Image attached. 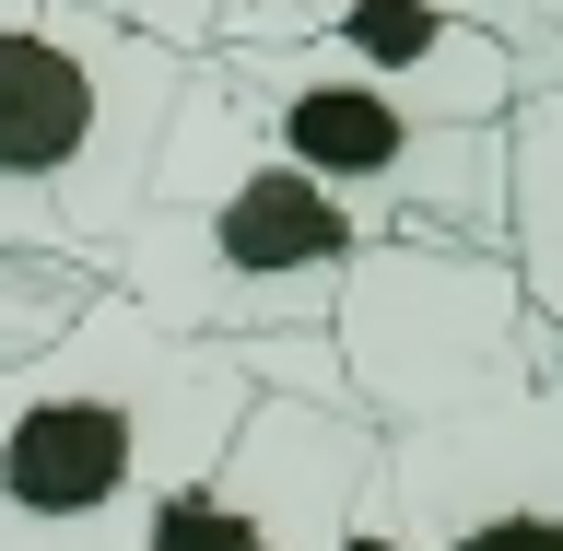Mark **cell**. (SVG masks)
Returning a JSON list of instances; mask_svg holds the SVG:
<instances>
[{"mask_svg":"<svg viewBox=\"0 0 563 551\" xmlns=\"http://www.w3.org/2000/svg\"><path fill=\"white\" fill-rule=\"evenodd\" d=\"M470 12H482V24L517 47V70H528V82H552V0H470Z\"/></svg>","mask_w":563,"mask_h":551,"instance_id":"8fae6325","label":"cell"},{"mask_svg":"<svg viewBox=\"0 0 563 551\" xmlns=\"http://www.w3.org/2000/svg\"><path fill=\"white\" fill-rule=\"evenodd\" d=\"M200 59L246 106V130L271 141L294 176H317L329 200H352L376 235H446V246L505 235V118L493 130L411 118L376 82L329 70L317 47H271V35H211Z\"/></svg>","mask_w":563,"mask_h":551,"instance_id":"277c9868","label":"cell"},{"mask_svg":"<svg viewBox=\"0 0 563 551\" xmlns=\"http://www.w3.org/2000/svg\"><path fill=\"white\" fill-rule=\"evenodd\" d=\"M82 294H95L82 271H59V258H12V246H0V376H12L24 352L59 341L70 317H82Z\"/></svg>","mask_w":563,"mask_h":551,"instance_id":"9c48e42d","label":"cell"},{"mask_svg":"<svg viewBox=\"0 0 563 551\" xmlns=\"http://www.w3.org/2000/svg\"><path fill=\"white\" fill-rule=\"evenodd\" d=\"M258 399L235 341H176L130 294H82L47 352L0 376V551H130Z\"/></svg>","mask_w":563,"mask_h":551,"instance_id":"6da1fadb","label":"cell"},{"mask_svg":"<svg viewBox=\"0 0 563 551\" xmlns=\"http://www.w3.org/2000/svg\"><path fill=\"white\" fill-rule=\"evenodd\" d=\"M329 352H341L352 411L399 434V422H446L493 387H517L552 352V317L517 294V271L493 246L376 235L329 294Z\"/></svg>","mask_w":563,"mask_h":551,"instance_id":"5b68a950","label":"cell"},{"mask_svg":"<svg viewBox=\"0 0 563 551\" xmlns=\"http://www.w3.org/2000/svg\"><path fill=\"white\" fill-rule=\"evenodd\" d=\"M364 458H376V422L364 411L258 387L235 411V434H223V458H211L130 551H341Z\"/></svg>","mask_w":563,"mask_h":551,"instance_id":"52a82bcc","label":"cell"},{"mask_svg":"<svg viewBox=\"0 0 563 551\" xmlns=\"http://www.w3.org/2000/svg\"><path fill=\"white\" fill-rule=\"evenodd\" d=\"M188 59L59 0H0V246L106 282Z\"/></svg>","mask_w":563,"mask_h":551,"instance_id":"3957f363","label":"cell"},{"mask_svg":"<svg viewBox=\"0 0 563 551\" xmlns=\"http://www.w3.org/2000/svg\"><path fill=\"white\" fill-rule=\"evenodd\" d=\"M223 35H271V47H317L329 70L376 82L411 118H457L493 130L528 95L517 47L470 12V0H223Z\"/></svg>","mask_w":563,"mask_h":551,"instance_id":"ba28073f","label":"cell"},{"mask_svg":"<svg viewBox=\"0 0 563 551\" xmlns=\"http://www.w3.org/2000/svg\"><path fill=\"white\" fill-rule=\"evenodd\" d=\"M364 246L376 223L329 200L317 176H294L211 82V59H188L141 200L106 246V294H130L176 341H271V329H329V294Z\"/></svg>","mask_w":563,"mask_h":551,"instance_id":"7a4b0ae2","label":"cell"},{"mask_svg":"<svg viewBox=\"0 0 563 551\" xmlns=\"http://www.w3.org/2000/svg\"><path fill=\"white\" fill-rule=\"evenodd\" d=\"M341 551H563V387L552 352L446 422H399L364 458Z\"/></svg>","mask_w":563,"mask_h":551,"instance_id":"8992f818","label":"cell"},{"mask_svg":"<svg viewBox=\"0 0 563 551\" xmlns=\"http://www.w3.org/2000/svg\"><path fill=\"white\" fill-rule=\"evenodd\" d=\"M59 12H95V24H118V35H153L176 59H200L211 35H223V0H59Z\"/></svg>","mask_w":563,"mask_h":551,"instance_id":"30bf717a","label":"cell"}]
</instances>
